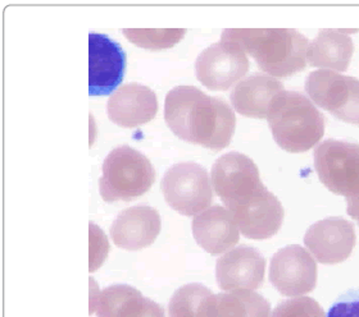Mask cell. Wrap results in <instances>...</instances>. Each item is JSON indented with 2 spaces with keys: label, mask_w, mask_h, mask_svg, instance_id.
Wrapping results in <instances>:
<instances>
[{
  "label": "cell",
  "mask_w": 359,
  "mask_h": 317,
  "mask_svg": "<svg viewBox=\"0 0 359 317\" xmlns=\"http://www.w3.org/2000/svg\"><path fill=\"white\" fill-rule=\"evenodd\" d=\"M210 179L218 197L247 238L267 239L280 230L284 207L263 185L259 170L250 157L236 151L221 156L212 167Z\"/></svg>",
  "instance_id": "1"
},
{
  "label": "cell",
  "mask_w": 359,
  "mask_h": 317,
  "mask_svg": "<svg viewBox=\"0 0 359 317\" xmlns=\"http://www.w3.org/2000/svg\"><path fill=\"white\" fill-rule=\"evenodd\" d=\"M165 119L181 140L216 151L230 145L236 127L229 104L194 86H177L167 94Z\"/></svg>",
  "instance_id": "2"
},
{
  "label": "cell",
  "mask_w": 359,
  "mask_h": 317,
  "mask_svg": "<svg viewBox=\"0 0 359 317\" xmlns=\"http://www.w3.org/2000/svg\"><path fill=\"white\" fill-rule=\"evenodd\" d=\"M222 41L239 46L263 72L273 77H290L307 66V37L290 29H229Z\"/></svg>",
  "instance_id": "3"
},
{
  "label": "cell",
  "mask_w": 359,
  "mask_h": 317,
  "mask_svg": "<svg viewBox=\"0 0 359 317\" xmlns=\"http://www.w3.org/2000/svg\"><path fill=\"white\" fill-rule=\"evenodd\" d=\"M267 120L277 145L287 153H306L325 134L321 111L309 97L297 91H283L275 96Z\"/></svg>",
  "instance_id": "4"
},
{
  "label": "cell",
  "mask_w": 359,
  "mask_h": 317,
  "mask_svg": "<svg viewBox=\"0 0 359 317\" xmlns=\"http://www.w3.org/2000/svg\"><path fill=\"white\" fill-rule=\"evenodd\" d=\"M154 181L156 171L148 157L125 145L105 157L99 181L100 196L105 202L131 201L149 191Z\"/></svg>",
  "instance_id": "5"
},
{
  "label": "cell",
  "mask_w": 359,
  "mask_h": 317,
  "mask_svg": "<svg viewBox=\"0 0 359 317\" xmlns=\"http://www.w3.org/2000/svg\"><path fill=\"white\" fill-rule=\"evenodd\" d=\"M314 168L323 185L348 201L359 199V146L326 140L314 148Z\"/></svg>",
  "instance_id": "6"
},
{
  "label": "cell",
  "mask_w": 359,
  "mask_h": 317,
  "mask_svg": "<svg viewBox=\"0 0 359 317\" xmlns=\"http://www.w3.org/2000/svg\"><path fill=\"white\" fill-rule=\"evenodd\" d=\"M165 202L187 216L201 214L212 204L210 176L202 165L180 162L165 171L161 182Z\"/></svg>",
  "instance_id": "7"
},
{
  "label": "cell",
  "mask_w": 359,
  "mask_h": 317,
  "mask_svg": "<svg viewBox=\"0 0 359 317\" xmlns=\"http://www.w3.org/2000/svg\"><path fill=\"white\" fill-rule=\"evenodd\" d=\"M306 91L311 100L343 122L359 126V80L331 71L308 74Z\"/></svg>",
  "instance_id": "8"
},
{
  "label": "cell",
  "mask_w": 359,
  "mask_h": 317,
  "mask_svg": "<svg viewBox=\"0 0 359 317\" xmlns=\"http://www.w3.org/2000/svg\"><path fill=\"white\" fill-rule=\"evenodd\" d=\"M249 66L245 52L221 40L201 52L195 62V74L207 89L224 91L240 81Z\"/></svg>",
  "instance_id": "9"
},
{
  "label": "cell",
  "mask_w": 359,
  "mask_h": 317,
  "mask_svg": "<svg viewBox=\"0 0 359 317\" xmlns=\"http://www.w3.org/2000/svg\"><path fill=\"white\" fill-rule=\"evenodd\" d=\"M269 281L286 297L307 295L317 284V264L303 247L287 246L277 251L271 260Z\"/></svg>",
  "instance_id": "10"
},
{
  "label": "cell",
  "mask_w": 359,
  "mask_h": 317,
  "mask_svg": "<svg viewBox=\"0 0 359 317\" xmlns=\"http://www.w3.org/2000/svg\"><path fill=\"white\" fill-rule=\"evenodd\" d=\"M126 69V54L112 38L91 32L89 35V95L112 94L120 86Z\"/></svg>",
  "instance_id": "11"
},
{
  "label": "cell",
  "mask_w": 359,
  "mask_h": 317,
  "mask_svg": "<svg viewBox=\"0 0 359 317\" xmlns=\"http://www.w3.org/2000/svg\"><path fill=\"white\" fill-rule=\"evenodd\" d=\"M355 241L354 225L343 218H327L314 223L304 236L306 247L325 265L345 261L352 255Z\"/></svg>",
  "instance_id": "12"
},
{
  "label": "cell",
  "mask_w": 359,
  "mask_h": 317,
  "mask_svg": "<svg viewBox=\"0 0 359 317\" xmlns=\"http://www.w3.org/2000/svg\"><path fill=\"white\" fill-rule=\"evenodd\" d=\"M266 273V258L247 244L224 253L216 264L218 287L226 292L253 290L262 287Z\"/></svg>",
  "instance_id": "13"
},
{
  "label": "cell",
  "mask_w": 359,
  "mask_h": 317,
  "mask_svg": "<svg viewBox=\"0 0 359 317\" xmlns=\"http://www.w3.org/2000/svg\"><path fill=\"white\" fill-rule=\"evenodd\" d=\"M161 225V216L156 209L137 205L121 211L111 227V237L117 247L137 251L154 244Z\"/></svg>",
  "instance_id": "14"
},
{
  "label": "cell",
  "mask_w": 359,
  "mask_h": 317,
  "mask_svg": "<svg viewBox=\"0 0 359 317\" xmlns=\"http://www.w3.org/2000/svg\"><path fill=\"white\" fill-rule=\"evenodd\" d=\"M156 92L139 83L118 87L107 103L108 118L123 128H134L150 122L157 115Z\"/></svg>",
  "instance_id": "15"
},
{
  "label": "cell",
  "mask_w": 359,
  "mask_h": 317,
  "mask_svg": "<svg viewBox=\"0 0 359 317\" xmlns=\"http://www.w3.org/2000/svg\"><path fill=\"white\" fill-rule=\"evenodd\" d=\"M91 309L97 317H165L162 306L126 284L97 290L91 298Z\"/></svg>",
  "instance_id": "16"
},
{
  "label": "cell",
  "mask_w": 359,
  "mask_h": 317,
  "mask_svg": "<svg viewBox=\"0 0 359 317\" xmlns=\"http://www.w3.org/2000/svg\"><path fill=\"white\" fill-rule=\"evenodd\" d=\"M239 228L227 209L208 207L193 219L196 244L210 255H219L239 242Z\"/></svg>",
  "instance_id": "17"
},
{
  "label": "cell",
  "mask_w": 359,
  "mask_h": 317,
  "mask_svg": "<svg viewBox=\"0 0 359 317\" xmlns=\"http://www.w3.org/2000/svg\"><path fill=\"white\" fill-rule=\"evenodd\" d=\"M283 91H285L284 85L275 77L255 73L235 86L230 100L233 109L244 117L267 118L272 99Z\"/></svg>",
  "instance_id": "18"
},
{
  "label": "cell",
  "mask_w": 359,
  "mask_h": 317,
  "mask_svg": "<svg viewBox=\"0 0 359 317\" xmlns=\"http://www.w3.org/2000/svg\"><path fill=\"white\" fill-rule=\"evenodd\" d=\"M201 317H271V306L263 295L253 290L210 293Z\"/></svg>",
  "instance_id": "19"
},
{
  "label": "cell",
  "mask_w": 359,
  "mask_h": 317,
  "mask_svg": "<svg viewBox=\"0 0 359 317\" xmlns=\"http://www.w3.org/2000/svg\"><path fill=\"white\" fill-rule=\"evenodd\" d=\"M354 45L348 34L340 30H321L308 45L309 66L329 68L339 72L348 69Z\"/></svg>",
  "instance_id": "20"
},
{
  "label": "cell",
  "mask_w": 359,
  "mask_h": 317,
  "mask_svg": "<svg viewBox=\"0 0 359 317\" xmlns=\"http://www.w3.org/2000/svg\"><path fill=\"white\" fill-rule=\"evenodd\" d=\"M210 293V289L198 283L179 288L168 304V316L201 317L204 301Z\"/></svg>",
  "instance_id": "21"
},
{
  "label": "cell",
  "mask_w": 359,
  "mask_h": 317,
  "mask_svg": "<svg viewBox=\"0 0 359 317\" xmlns=\"http://www.w3.org/2000/svg\"><path fill=\"white\" fill-rule=\"evenodd\" d=\"M128 40L144 49L161 50L172 48L184 38L187 30L170 29V30H142V29H126L122 31Z\"/></svg>",
  "instance_id": "22"
},
{
  "label": "cell",
  "mask_w": 359,
  "mask_h": 317,
  "mask_svg": "<svg viewBox=\"0 0 359 317\" xmlns=\"http://www.w3.org/2000/svg\"><path fill=\"white\" fill-rule=\"evenodd\" d=\"M272 317H326L325 311L309 297L292 298L277 306Z\"/></svg>",
  "instance_id": "23"
},
{
  "label": "cell",
  "mask_w": 359,
  "mask_h": 317,
  "mask_svg": "<svg viewBox=\"0 0 359 317\" xmlns=\"http://www.w3.org/2000/svg\"><path fill=\"white\" fill-rule=\"evenodd\" d=\"M90 272H95L108 253V241L102 230L90 223Z\"/></svg>",
  "instance_id": "24"
},
{
  "label": "cell",
  "mask_w": 359,
  "mask_h": 317,
  "mask_svg": "<svg viewBox=\"0 0 359 317\" xmlns=\"http://www.w3.org/2000/svg\"><path fill=\"white\" fill-rule=\"evenodd\" d=\"M327 317H359V289L341 295L330 307Z\"/></svg>",
  "instance_id": "25"
},
{
  "label": "cell",
  "mask_w": 359,
  "mask_h": 317,
  "mask_svg": "<svg viewBox=\"0 0 359 317\" xmlns=\"http://www.w3.org/2000/svg\"><path fill=\"white\" fill-rule=\"evenodd\" d=\"M348 214L359 224V199L348 201Z\"/></svg>",
  "instance_id": "26"
}]
</instances>
